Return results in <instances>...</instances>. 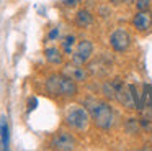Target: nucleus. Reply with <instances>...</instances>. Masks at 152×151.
Returning <instances> with one entry per match:
<instances>
[{"label":"nucleus","instance_id":"f257e3e1","mask_svg":"<svg viewBox=\"0 0 152 151\" xmlns=\"http://www.w3.org/2000/svg\"><path fill=\"white\" fill-rule=\"evenodd\" d=\"M87 110L90 112V117H92L93 123L96 125L102 130H108L113 125V110L110 107L108 102L103 100H96V98H87L85 100Z\"/></svg>","mask_w":152,"mask_h":151},{"label":"nucleus","instance_id":"f03ea898","mask_svg":"<svg viewBox=\"0 0 152 151\" xmlns=\"http://www.w3.org/2000/svg\"><path fill=\"white\" fill-rule=\"evenodd\" d=\"M46 90L51 95H57V97H74L77 95L79 89L75 81L67 77L66 74H53L46 81Z\"/></svg>","mask_w":152,"mask_h":151},{"label":"nucleus","instance_id":"7ed1b4c3","mask_svg":"<svg viewBox=\"0 0 152 151\" xmlns=\"http://www.w3.org/2000/svg\"><path fill=\"white\" fill-rule=\"evenodd\" d=\"M90 112L80 105H70L66 112V125L75 131H87L90 125Z\"/></svg>","mask_w":152,"mask_h":151},{"label":"nucleus","instance_id":"20e7f679","mask_svg":"<svg viewBox=\"0 0 152 151\" xmlns=\"http://www.w3.org/2000/svg\"><path fill=\"white\" fill-rule=\"evenodd\" d=\"M108 41H110V46H111L116 53H124L131 48V35H129V31L124 28H116L115 31L110 35Z\"/></svg>","mask_w":152,"mask_h":151},{"label":"nucleus","instance_id":"39448f33","mask_svg":"<svg viewBox=\"0 0 152 151\" xmlns=\"http://www.w3.org/2000/svg\"><path fill=\"white\" fill-rule=\"evenodd\" d=\"M51 148L53 150H59V151H72L77 148V140L74 138L72 133H69L66 130H61L53 136Z\"/></svg>","mask_w":152,"mask_h":151},{"label":"nucleus","instance_id":"423d86ee","mask_svg":"<svg viewBox=\"0 0 152 151\" xmlns=\"http://www.w3.org/2000/svg\"><path fill=\"white\" fill-rule=\"evenodd\" d=\"M92 54H93V43L90 39H82V41H79L75 51L72 54V62L80 66L87 64L92 59Z\"/></svg>","mask_w":152,"mask_h":151},{"label":"nucleus","instance_id":"0eeeda50","mask_svg":"<svg viewBox=\"0 0 152 151\" xmlns=\"http://www.w3.org/2000/svg\"><path fill=\"white\" fill-rule=\"evenodd\" d=\"M132 26L137 31L145 33L152 26V13L149 10H137V13L132 18Z\"/></svg>","mask_w":152,"mask_h":151},{"label":"nucleus","instance_id":"6e6552de","mask_svg":"<svg viewBox=\"0 0 152 151\" xmlns=\"http://www.w3.org/2000/svg\"><path fill=\"white\" fill-rule=\"evenodd\" d=\"M62 74H66L67 77H70L75 82H83V81H87V77H88V72H87L83 67H80V64H75V62L66 66L64 71H62Z\"/></svg>","mask_w":152,"mask_h":151},{"label":"nucleus","instance_id":"1a4fd4ad","mask_svg":"<svg viewBox=\"0 0 152 151\" xmlns=\"http://www.w3.org/2000/svg\"><path fill=\"white\" fill-rule=\"evenodd\" d=\"M93 23V15L87 8H80L75 15V25L79 28H88Z\"/></svg>","mask_w":152,"mask_h":151},{"label":"nucleus","instance_id":"9d476101","mask_svg":"<svg viewBox=\"0 0 152 151\" xmlns=\"http://www.w3.org/2000/svg\"><path fill=\"white\" fill-rule=\"evenodd\" d=\"M44 58L48 59V62H51V64H54V66L62 64V54H61V51L57 48H54V46L44 49Z\"/></svg>","mask_w":152,"mask_h":151},{"label":"nucleus","instance_id":"9b49d317","mask_svg":"<svg viewBox=\"0 0 152 151\" xmlns=\"http://www.w3.org/2000/svg\"><path fill=\"white\" fill-rule=\"evenodd\" d=\"M0 140H2V150H8L10 131H8V123L5 117H0Z\"/></svg>","mask_w":152,"mask_h":151},{"label":"nucleus","instance_id":"f8f14e48","mask_svg":"<svg viewBox=\"0 0 152 151\" xmlns=\"http://www.w3.org/2000/svg\"><path fill=\"white\" fill-rule=\"evenodd\" d=\"M75 44V36L74 35H67L62 41V49L66 54H72V46Z\"/></svg>","mask_w":152,"mask_h":151},{"label":"nucleus","instance_id":"ddd939ff","mask_svg":"<svg viewBox=\"0 0 152 151\" xmlns=\"http://www.w3.org/2000/svg\"><path fill=\"white\" fill-rule=\"evenodd\" d=\"M128 87H129V90H131L132 100H134V108H136V110H141V98H139V94H137V89H136V85L128 84Z\"/></svg>","mask_w":152,"mask_h":151},{"label":"nucleus","instance_id":"4468645a","mask_svg":"<svg viewBox=\"0 0 152 151\" xmlns=\"http://www.w3.org/2000/svg\"><path fill=\"white\" fill-rule=\"evenodd\" d=\"M151 3H152V0H136L137 10H149L151 8Z\"/></svg>","mask_w":152,"mask_h":151},{"label":"nucleus","instance_id":"2eb2a0df","mask_svg":"<svg viewBox=\"0 0 152 151\" xmlns=\"http://www.w3.org/2000/svg\"><path fill=\"white\" fill-rule=\"evenodd\" d=\"M36 107H38V98L36 97H30V100H28V108H26L28 113H31Z\"/></svg>","mask_w":152,"mask_h":151},{"label":"nucleus","instance_id":"dca6fc26","mask_svg":"<svg viewBox=\"0 0 152 151\" xmlns=\"http://www.w3.org/2000/svg\"><path fill=\"white\" fill-rule=\"evenodd\" d=\"M59 36V28H53L49 31V35H48V39H51V41H54V39Z\"/></svg>","mask_w":152,"mask_h":151},{"label":"nucleus","instance_id":"f3484780","mask_svg":"<svg viewBox=\"0 0 152 151\" xmlns=\"http://www.w3.org/2000/svg\"><path fill=\"white\" fill-rule=\"evenodd\" d=\"M110 2H111L115 7H118V5H123V3H126V0H110Z\"/></svg>","mask_w":152,"mask_h":151},{"label":"nucleus","instance_id":"a211bd4d","mask_svg":"<svg viewBox=\"0 0 152 151\" xmlns=\"http://www.w3.org/2000/svg\"><path fill=\"white\" fill-rule=\"evenodd\" d=\"M64 3L67 7H74V5H77V0H64Z\"/></svg>","mask_w":152,"mask_h":151}]
</instances>
